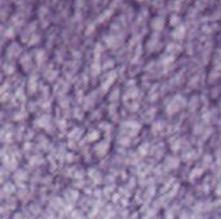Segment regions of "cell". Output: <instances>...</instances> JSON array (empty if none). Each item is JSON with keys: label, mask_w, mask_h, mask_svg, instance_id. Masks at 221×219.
Returning a JSON list of instances; mask_svg holds the SVG:
<instances>
[{"label": "cell", "mask_w": 221, "mask_h": 219, "mask_svg": "<svg viewBox=\"0 0 221 219\" xmlns=\"http://www.w3.org/2000/svg\"><path fill=\"white\" fill-rule=\"evenodd\" d=\"M153 26H154L155 30H162V27H163V19L155 18L154 21H153Z\"/></svg>", "instance_id": "1"}, {"label": "cell", "mask_w": 221, "mask_h": 219, "mask_svg": "<svg viewBox=\"0 0 221 219\" xmlns=\"http://www.w3.org/2000/svg\"><path fill=\"white\" fill-rule=\"evenodd\" d=\"M138 2H145V0H138Z\"/></svg>", "instance_id": "2"}]
</instances>
